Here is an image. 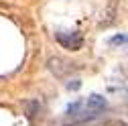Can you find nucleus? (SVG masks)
I'll return each instance as SVG.
<instances>
[{
  "label": "nucleus",
  "instance_id": "6",
  "mask_svg": "<svg viewBox=\"0 0 128 126\" xmlns=\"http://www.w3.org/2000/svg\"><path fill=\"white\" fill-rule=\"evenodd\" d=\"M108 43H110V45H126V43H128V35H116V37H110Z\"/></svg>",
  "mask_w": 128,
  "mask_h": 126
},
{
  "label": "nucleus",
  "instance_id": "7",
  "mask_svg": "<svg viewBox=\"0 0 128 126\" xmlns=\"http://www.w3.org/2000/svg\"><path fill=\"white\" fill-rule=\"evenodd\" d=\"M79 86H82V84H79L77 80H73V82L67 84V90H79Z\"/></svg>",
  "mask_w": 128,
  "mask_h": 126
},
{
  "label": "nucleus",
  "instance_id": "3",
  "mask_svg": "<svg viewBox=\"0 0 128 126\" xmlns=\"http://www.w3.org/2000/svg\"><path fill=\"white\" fill-rule=\"evenodd\" d=\"M86 110H94V112H102V110L108 106V100L104 96H100V94H92V96L86 100Z\"/></svg>",
  "mask_w": 128,
  "mask_h": 126
},
{
  "label": "nucleus",
  "instance_id": "2",
  "mask_svg": "<svg viewBox=\"0 0 128 126\" xmlns=\"http://www.w3.org/2000/svg\"><path fill=\"white\" fill-rule=\"evenodd\" d=\"M47 67H49V71L55 75V77H67L69 73H73L77 67H75V63H69L65 61L63 57H51L49 61H47Z\"/></svg>",
  "mask_w": 128,
  "mask_h": 126
},
{
  "label": "nucleus",
  "instance_id": "4",
  "mask_svg": "<svg viewBox=\"0 0 128 126\" xmlns=\"http://www.w3.org/2000/svg\"><path fill=\"white\" fill-rule=\"evenodd\" d=\"M39 110H41V104H39L37 100H26V102H24V114H26L28 120H33V118L39 114Z\"/></svg>",
  "mask_w": 128,
  "mask_h": 126
},
{
  "label": "nucleus",
  "instance_id": "1",
  "mask_svg": "<svg viewBox=\"0 0 128 126\" xmlns=\"http://www.w3.org/2000/svg\"><path fill=\"white\" fill-rule=\"evenodd\" d=\"M55 41L69 51H79L84 47V37L77 30H57L55 33Z\"/></svg>",
  "mask_w": 128,
  "mask_h": 126
},
{
  "label": "nucleus",
  "instance_id": "5",
  "mask_svg": "<svg viewBox=\"0 0 128 126\" xmlns=\"http://www.w3.org/2000/svg\"><path fill=\"white\" fill-rule=\"evenodd\" d=\"M82 106H84V102H82V100H75L73 104H69V106H67V114H69L71 118H75V116L79 114V110H82Z\"/></svg>",
  "mask_w": 128,
  "mask_h": 126
}]
</instances>
